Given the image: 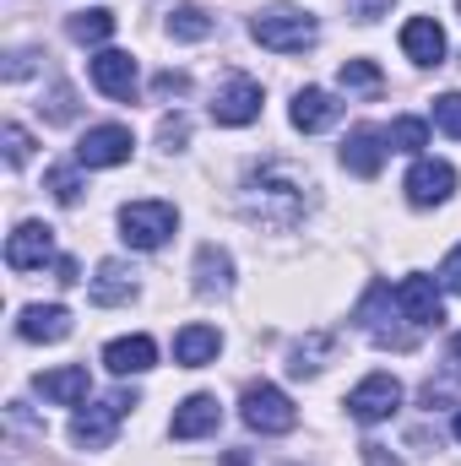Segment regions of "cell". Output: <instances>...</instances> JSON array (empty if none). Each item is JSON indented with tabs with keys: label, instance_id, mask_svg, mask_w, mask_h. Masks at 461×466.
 Here are the masks:
<instances>
[{
	"label": "cell",
	"instance_id": "6da1fadb",
	"mask_svg": "<svg viewBox=\"0 0 461 466\" xmlns=\"http://www.w3.org/2000/svg\"><path fill=\"white\" fill-rule=\"evenodd\" d=\"M244 218L261 228H293L304 218V185L288 168H266L261 179L244 185Z\"/></svg>",
	"mask_w": 461,
	"mask_h": 466
},
{
	"label": "cell",
	"instance_id": "7a4b0ae2",
	"mask_svg": "<svg viewBox=\"0 0 461 466\" xmlns=\"http://www.w3.org/2000/svg\"><path fill=\"white\" fill-rule=\"evenodd\" d=\"M250 38H255L261 49H271V55H304V49H315L321 27H315V16L299 11V5H266V11H255Z\"/></svg>",
	"mask_w": 461,
	"mask_h": 466
},
{
	"label": "cell",
	"instance_id": "3957f363",
	"mask_svg": "<svg viewBox=\"0 0 461 466\" xmlns=\"http://www.w3.org/2000/svg\"><path fill=\"white\" fill-rule=\"evenodd\" d=\"M391 309H396V293H391L385 282H374V288L364 293V304H358V326H364V337H369L374 348L413 352L418 348V326H396Z\"/></svg>",
	"mask_w": 461,
	"mask_h": 466
},
{
	"label": "cell",
	"instance_id": "277c9868",
	"mask_svg": "<svg viewBox=\"0 0 461 466\" xmlns=\"http://www.w3.org/2000/svg\"><path fill=\"white\" fill-rule=\"evenodd\" d=\"M174 228H179V212L169 201H125L119 207V238L130 249H163Z\"/></svg>",
	"mask_w": 461,
	"mask_h": 466
},
{
	"label": "cell",
	"instance_id": "5b68a950",
	"mask_svg": "<svg viewBox=\"0 0 461 466\" xmlns=\"http://www.w3.org/2000/svg\"><path fill=\"white\" fill-rule=\"evenodd\" d=\"M239 418H244V429H255V434H293L299 429V407L277 390V385H244V396H239Z\"/></svg>",
	"mask_w": 461,
	"mask_h": 466
},
{
	"label": "cell",
	"instance_id": "8992f818",
	"mask_svg": "<svg viewBox=\"0 0 461 466\" xmlns=\"http://www.w3.org/2000/svg\"><path fill=\"white\" fill-rule=\"evenodd\" d=\"M130 407H136V390H119L109 401H98V407H82V412L71 418V440H77L82 451H109L119 418H125Z\"/></svg>",
	"mask_w": 461,
	"mask_h": 466
},
{
	"label": "cell",
	"instance_id": "52a82bcc",
	"mask_svg": "<svg viewBox=\"0 0 461 466\" xmlns=\"http://www.w3.org/2000/svg\"><path fill=\"white\" fill-rule=\"evenodd\" d=\"M130 152H136V136L125 125H93L77 141V168H119L130 163Z\"/></svg>",
	"mask_w": 461,
	"mask_h": 466
},
{
	"label": "cell",
	"instance_id": "ba28073f",
	"mask_svg": "<svg viewBox=\"0 0 461 466\" xmlns=\"http://www.w3.org/2000/svg\"><path fill=\"white\" fill-rule=\"evenodd\" d=\"M396 309H402V320L407 326H418V331H429V326H440L446 320V304H440V282L435 277H402V288H396Z\"/></svg>",
	"mask_w": 461,
	"mask_h": 466
},
{
	"label": "cell",
	"instance_id": "9c48e42d",
	"mask_svg": "<svg viewBox=\"0 0 461 466\" xmlns=\"http://www.w3.org/2000/svg\"><path fill=\"white\" fill-rule=\"evenodd\" d=\"M396 407H402V385H396V374H369V380H358L353 396H347V412H353L358 423H385Z\"/></svg>",
	"mask_w": 461,
	"mask_h": 466
},
{
	"label": "cell",
	"instance_id": "30bf717a",
	"mask_svg": "<svg viewBox=\"0 0 461 466\" xmlns=\"http://www.w3.org/2000/svg\"><path fill=\"white\" fill-rule=\"evenodd\" d=\"M385 152H391V141H385L380 125H353L343 141V168L358 174V179H374L385 168Z\"/></svg>",
	"mask_w": 461,
	"mask_h": 466
},
{
	"label": "cell",
	"instance_id": "8fae6325",
	"mask_svg": "<svg viewBox=\"0 0 461 466\" xmlns=\"http://www.w3.org/2000/svg\"><path fill=\"white\" fill-rule=\"evenodd\" d=\"M402 190H407V201H413V207H440V201H451V196H456V168H451V163H440V157H418Z\"/></svg>",
	"mask_w": 461,
	"mask_h": 466
},
{
	"label": "cell",
	"instance_id": "7c38bea8",
	"mask_svg": "<svg viewBox=\"0 0 461 466\" xmlns=\"http://www.w3.org/2000/svg\"><path fill=\"white\" fill-rule=\"evenodd\" d=\"M261 104H266L261 82H250V76H233L229 87L212 98V119H218V125H229V130H239V125L261 119Z\"/></svg>",
	"mask_w": 461,
	"mask_h": 466
},
{
	"label": "cell",
	"instance_id": "4fadbf2b",
	"mask_svg": "<svg viewBox=\"0 0 461 466\" xmlns=\"http://www.w3.org/2000/svg\"><path fill=\"white\" fill-rule=\"evenodd\" d=\"M49 260H55V228L22 223V228L5 238V266H11V271H38V266H49Z\"/></svg>",
	"mask_w": 461,
	"mask_h": 466
},
{
	"label": "cell",
	"instance_id": "5bb4252c",
	"mask_svg": "<svg viewBox=\"0 0 461 466\" xmlns=\"http://www.w3.org/2000/svg\"><path fill=\"white\" fill-rule=\"evenodd\" d=\"M218 423H223V407H218V396L196 390V396H185V401L174 407V423H169V434H174V440H201V434H218Z\"/></svg>",
	"mask_w": 461,
	"mask_h": 466
},
{
	"label": "cell",
	"instance_id": "9a60e30c",
	"mask_svg": "<svg viewBox=\"0 0 461 466\" xmlns=\"http://www.w3.org/2000/svg\"><path fill=\"white\" fill-rule=\"evenodd\" d=\"M16 337L22 342H66L71 337V309L66 304H27L16 315Z\"/></svg>",
	"mask_w": 461,
	"mask_h": 466
},
{
	"label": "cell",
	"instance_id": "2e32d148",
	"mask_svg": "<svg viewBox=\"0 0 461 466\" xmlns=\"http://www.w3.org/2000/svg\"><path fill=\"white\" fill-rule=\"evenodd\" d=\"M93 87L104 93V98H136V60L125 55V49H104V55H93Z\"/></svg>",
	"mask_w": 461,
	"mask_h": 466
},
{
	"label": "cell",
	"instance_id": "e0dca14e",
	"mask_svg": "<svg viewBox=\"0 0 461 466\" xmlns=\"http://www.w3.org/2000/svg\"><path fill=\"white\" fill-rule=\"evenodd\" d=\"M402 55L413 66H446V27L435 16H413L402 27Z\"/></svg>",
	"mask_w": 461,
	"mask_h": 466
},
{
	"label": "cell",
	"instance_id": "ac0fdd59",
	"mask_svg": "<svg viewBox=\"0 0 461 466\" xmlns=\"http://www.w3.org/2000/svg\"><path fill=\"white\" fill-rule=\"evenodd\" d=\"M293 130H304V136H315V130H326V125H337L343 119V104L326 93V87H304V93H293Z\"/></svg>",
	"mask_w": 461,
	"mask_h": 466
},
{
	"label": "cell",
	"instance_id": "d6986e66",
	"mask_svg": "<svg viewBox=\"0 0 461 466\" xmlns=\"http://www.w3.org/2000/svg\"><path fill=\"white\" fill-rule=\"evenodd\" d=\"M33 385H38V396H44V401H55V407H77V401H87V390H93V380H87V363L49 369V374H38Z\"/></svg>",
	"mask_w": 461,
	"mask_h": 466
},
{
	"label": "cell",
	"instance_id": "ffe728a7",
	"mask_svg": "<svg viewBox=\"0 0 461 466\" xmlns=\"http://www.w3.org/2000/svg\"><path fill=\"white\" fill-rule=\"evenodd\" d=\"M233 288V255L218 244H201L196 249V293L212 299V293H229Z\"/></svg>",
	"mask_w": 461,
	"mask_h": 466
},
{
	"label": "cell",
	"instance_id": "44dd1931",
	"mask_svg": "<svg viewBox=\"0 0 461 466\" xmlns=\"http://www.w3.org/2000/svg\"><path fill=\"white\" fill-rule=\"evenodd\" d=\"M87 293H93V304H104V309H115V304H130V299H136V271H130L125 260H104Z\"/></svg>",
	"mask_w": 461,
	"mask_h": 466
},
{
	"label": "cell",
	"instance_id": "7402d4cb",
	"mask_svg": "<svg viewBox=\"0 0 461 466\" xmlns=\"http://www.w3.org/2000/svg\"><path fill=\"white\" fill-rule=\"evenodd\" d=\"M218 352H223L218 326H185V331L174 337V363H185V369H207Z\"/></svg>",
	"mask_w": 461,
	"mask_h": 466
},
{
	"label": "cell",
	"instance_id": "603a6c76",
	"mask_svg": "<svg viewBox=\"0 0 461 466\" xmlns=\"http://www.w3.org/2000/svg\"><path fill=\"white\" fill-rule=\"evenodd\" d=\"M104 363H109V374H147L152 363H158V348H152V337H119L104 348Z\"/></svg>",
	"mask_w": 461,
	"mask_h": 466
},
{
	"label": "cell",
	"instance_id": "cb8c5ba5",
	"mask_svg": "<svg viewBox=\"0 0 461 466\" xmlns=\"http://www.w3.org/2000/svg\"><path fill=\"white\" fill-rule=\"evenodd\" d=\"M332 352H337V337H332V331H310L299 348L288 352V374H293V380H304V374H321Z\"/></svg>",
	"mask_w": 461,
	"mask_h": 466
},
{
	"label": "cell",
	"instance_id": "d4e9b609",
	"mask_svg": "<svg viewBox=\"0 0 461 466\" xmlns=\"http://www.w3.org/2000/svg\"><path fill=\"white\" fill-rule=\"evenodd\" d=\"M212 27H218V22H212L201 5H174V11H169V33H174L179 44H201V38H212Z\"/></svg>",
	"mask_w": 461,
	"mask_h": 466
},
{
	"label": "cell",
	"instance_id": "484cf974",
	"mask_svg": "<svg viewBox=\"0 0 461 466\" xmlns=\"http://www.w3.org/2000/svg\"><path fill=\"white\" fill-rule=\"evenodd\" d=\"M66 33H71L77 44H104V38L115 33V11H104V5H98V11H77V16L66 22Z\"/></svg>",
	"mask_w": 461,
	"mask_h": 466
},
{
	"label": "cell",
	"instance_id": "4316f807",
	"mask_svg": "<svg viewBox=\"0 0 461 466\" xmlns=\"http://www.w3.org/2000/svg\"><path fill=\"white\" fill-rule=\"evenodd\" d=\"M337 82H343V93H364V98H374V93L385 87V76H380V66H374V60H343Z\"/></svg>",
	"mask_w": 461,
	"mask_h": 466
},
{
	"label": "cell",
	"instance_id": "83f0119b",
	"mask_svg": "<svg viewBox=\"0 0 461 466\" xmlns=\"http://www.w3.org/2000/svg\"><path fill=\"white\" fill-rule=\"evenodd\" d=\"M385 141H391V152H424L429 147V119H391V130H385Z\"/></svg>",
	"mask_w": 461,
	"mask_h": 466
},
{
	"label": "cell",
	"instance_id": "f1b7e54d",
	"mask_svg": "<svg viewBox=\"0 0 461 466\" xmlns=\"http://www.w3.org/2000/svg\"><path fill=\"white\" fill-rule=\"evenodd\" d=\"M44 185H49V196H55L60 207H77V201H82V174H77L71 163L49 168V174H44Z\"/></svg>",
	"mask_w": 461,
	"mask_h": 466
},
{
	"label": "cell",
	"instance_id": "f546056e",
	"mask_svg": "<svg viewBox=\"0 0 461 466\" xmlns=\"http://www.w3.org/2000/svg\"><path fill=\"white\" fill-rule=\"evenodd\" d=\"M0 141H5V163H11V168H22V163L33 157V136H27V130H22L16 119H11V125L0 130Z\"/></svg>",
	"mask_w": 461,
	"mask_h": 466
},
{
	"label": "cell",
	"instance_id": "4dcf8cb0",
	"mask_svg": "<svg viewBox=\"0 0 461 466\" xmlns=\"http://www.w3.org/2000/svg\"><path fill=\"white\" fill-rule=\"evenodd\" d=\"M435 125L461 141V93H440V98H435Z\"/></svg>",
	"mask_w": 461,
	"mask_h": 466
},
{
	"label": "cell",
	"instance_id": "1f68e13d",
	"mask_svg": "<svg viewBox=\"0 0 461 466\" xmlns=\"http://www.w3.org/2000/svg\"><path fill=\"white\" fill-rule=\"evenodd\" d=\"M185 87H190V76H179V71H158V76H152V93H158V98H179Z\"/></svg>",
	"mask_w": 461,
	"mask_h": 466
},
{
	"label": "cell",
	"instance_id": "d6a6232c",
	"mask_svg": "<svg viewBox=\"0 0 461 466\" xmlns=\"http://www.w3.org/2000/svg\"><path fill=\"white\" fill-rule=\"evenodd\" d=\"M440 288H446V293H461V244L440 260Z\"/></svg>",
	"mask_w": 461,
	"mask_h": 466
},
{
	"label": "cell",
	"instance_id": "836d02e7",
	"mask_svg": "<svg viewBox=\"0 0 461 466\" xmlns=\"http://www.w3.org/2000/svg\"><path fill=\"white\" fill-rule=\"evenodd\" d=\"M396 0H347V11L358 16V22H374V16H385Z\"/></svg>",
	"mask_w": 461,
	"mask_h": 466
},
{
	"label": "cell",
	"instance_id": "e575fe53",
	"mask_svg": "<svg viewBox=\"0 0 461 466\" xmlns=\"http://www.w3.org/2000/svg\"><path fill=\"white\" fill-rule=\"evenodd\" d=\"M158 136H163V147H179V141L190 136V125H185V115H174V119H163V130H158Z\"/></svg>",
	"mask_w": 461,
	"mask_h": 466
},
{
	"label": "cell",
	"instance_id": "d590c367",
	"mask_svg": "<svg viewBox=\"0 0 461 466\" xmlns=\"http://www.w3.org/2000/svg\"><path fill=\"white\" fill-rule=\"evenodd\" d=\"M71 87H55V98H49V119H71Z\"/></svg>",
	"mask_w": 461,
	"mask_h": 466
},
{
	"label": "cell",
	"instance_id": "8d00e7d4",
	"mask_svg": "<svg viewBox=\"0 0 461 466\" xmlns=\"http://www.w3.org/2000/svg\"><path fill=\"white\" fill-rule=\"evenodd\" d=\"M27 71H33V55H22V49H16V55L5 60V76H11V82H22Z\"/></svg>",
	"mask_w": 461,
	"mask_h": 466
},
{
	"label": "cell",
	"instance_id": "74e56055",
	"mask_svg": "<svg viewBox=\"0 0 461 466\" xmlns=\"http://www.w3.org/2000/svg\"><path fill=\"white\" fill-rule=\"evenodd\" d=\"M364 466H402V461H396L385 445H364Z\"/></svg>",
	"mask_w": 461,
	"mask_h": 466
},
{
	"label": "cell",
	"instance_id": "f35d334b",
	"mask_svg": "<svg viewBox=\"0 0 461 466\" xmlns=\"http://www.w3.org/2000/svg\"><path fill=\"white\" fill-rule=\"evenodd\" d=\"M55 271H60V282H66V288H71V282H82V277H77V260H71V255H60V260H55Z\"/></svg>",
	"mask_w": 461,
	"mask_h": 466
},
{
	"label": "cell",
	"instance_id": "ab89813d",
	"mask_svg": "<svg viewBox=\"0 0 461 466\" xmlns=\"http://www.w3.org/2000/svg\"><path fill=\"white\" fill-rule=\"evenodd\" d=\"M451 363H456V369H461V331H456V337H451Z\"/></svg>",
	"mask_w": 461,
	"mask_h": 466
},
{
	"label": "cell",
	"instance_id": "60d3db41",
	"mask_svg": "<svg viewBox=\"0 0 461 466\" xmlns=\"http://www.w3.org/2000/svg\"><path fill=\"white\" fill-rule=\"evenodd\" d=\"M456 440H461V407H456Z\"/></svg>",
	"mask_w": 461,
	"mask_h": 466
},
{
	"label": "cell",
	"instance_id": "b9f144b4",
	"mask_svg": "<svg viewBox=\"0 0 461 466\" xmlns=\"http://www.w3.org/2000/svg\"><path fill=\"white\" fill-rule=\"evenodd\" d=\"M456 11H461V0H456Z\"/></svg>",
	"mask_w": 461,
	"mask_h": 466
}]
</instances>
